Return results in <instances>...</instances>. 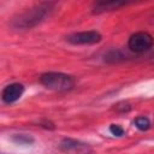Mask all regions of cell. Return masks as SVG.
I'll return each instance as SVG.
<instances>
[{
	"label": "cell",
	"mask_w": 154,
	"mask_h": 154,
	"mask_svg": "<svg viewBox=\"0 0 154 154\" xmlns=\"http://www.w3.org/2000/svg\"><path fill=\"white\" fill-rule=\"evenodd\" d=\"M55 7L57 2L52 1L35 4L29 8L18 12L14 17H12V19L10 20V25L16 30H28L35 28L46 18H48L54 12Z\"/></svg>",
	"instance_id": "cell-1"
},
{
	"label": "cell",
	"mask_w": 154,
	"mask_h": 154,
	"mask_svg": "<svg viewBox=\"0 0 154 154\" xmlns=\"http://www.w3.org/2000/svg\"><path fill=\"white\" fill-rule=\"evenodd\" d=\"M40 83L47 89L55 91H67L75 87V78L67 73L49 71L40 76Z\"/></svg>",
	"instance_id": "cell-2"
},
{
	"label": "cell",
	"mask_w": 154,
	"mask_h": 154,
	"mask_svg": "<svg viewBox=\"0 0 154 154\" xmlns=\"http://www.w3.org/2000/svg\"><path fill=\"white\" fill-rule=\"evenodd\" d=\"M154 45L153 36L147 31H137L128 40V48L135 54H142L149 51Z\"/></svg>",
	"instance_id": "cell-3"
},
{
	"label": "cell",
	"mask_w": 154,
	"mask_h": 154,
	"mask_svg": "<svg viewBox=\"0 0 154 154\" xmlns=\"http://www.w3.org/2000/svg\"><path fill=\"white\" fill-rule=\"evenodd\" d=\"M102 40V35L96 30H85L70 34L66 36V41L75 46L81 45H95Z\"/></svg>",
	"instance_id": "cell-4"
},
{
	"label": "cell",
	"mask_w": 154,
	"mask_h": 154,
	"mask_svg": "<svg viewBox=\"0 0 154 154\" xmlns=\"http://www.w3.org/2000/svg\"><path fill=\"white\" fill-rule=\"evenodd\" d=\"M24 90H25V88L22 83H11L2 89L1 100H2V102L7 103V105L13 103L20 99Z\"/></svg>",
	"instance_id": "cell-5"
},
{
	"label": "cell",
	"mask_w": 154,
	"mask_h": 154,
	"mask_svg": "<svg viewBox=\"0 0 154 154\" xmlns=\"http://www.w3.org/2000/svg\"><path fill=\"white\" fill-rule=\"evenodd\" d=\"M126 5H129V2H125V1H96L91 5V13L101 14L106 12H112Z\"/></svg>",
	"instance_id": "cell-6"
},
{
	"label": "cell",
	"mask_w": 154,
	"mask_h": 154,
	"mask_svg": "<svg viewBox=\"0 0 154 154\" xmlns=\"http://www.w3.org/2000/svg\"><path fill=\"white\" fill-rule=\"evenodd\" d=\"M60 148L66 152H77V153H88L91 150L89 144L75 138H64L60 142Z\"/></svg>",
	"instance_id": "cell-7"
},
{
	"label": "cell",
	"mask_w": 154,
	"mask_h": 154,
	"mask_svg": "<svg viewBox=\"0 0 154 154\" xmlns=\"http://www.w3.org/2000/svg\"><path fill=\"white\" fill-rule=\"evenodd\" d=\"M11 140L16 143V144H25V146H30L34 143V137L31 135H28V134H14Z\"/></svg>",
	"instance_id": "cell-8"
},
{
	"label": "cell",
	"mask_w": 154,
	"mask_h": 154,
	"mask_svg": "<svg viewBox=\"0 0 154 154\" xmlns=\"http://www.w3.org/2000/svg\"><path fill=\"white\" fill-rule=\"evenodd\" d=\"M134 124L141 131H147L150 128V120L146 116H138V117H136L135 120H134Z\"/></svg>",
	"instance_id": "cell-9"
},
{
	"label": "cell",
	"mask_w": 154,
	"mask_h": 154,
	"mask_svg": "<svg viewBox=\"0 0 154 154\" xmlns=\"http://www.w3.org/2000/svg\"><path fill=\"white\" fill-rule=\"evenodd\" d=\"M125 57L124 54L118 51V49H113V51H109L106 55H105V60L106 61H111V63H116V61H119V60H124Z\"/></svg>",
	"instance_id": "cell-10"
},
{
	"label": "cell",
	"mask_w": 154,
	"mask_h": 154,
	"mask_svg": "<svg viewBox=\"0 0 154 154\" xmlns=\"http://www.w3.org/2000/svg\"><path fill=\"white\" fill-rule=\"evenodd\" d=\"M109 132H111L113 136H116V137H122V136H124V129H123L120 125H118V124H111V125H109Z\"/></svg>",
	"instance_id": "cell-11"
},
{
	"label": "cell",
	"mask_w": 154,
	"mask_h": 154,
	"mask_svg": "<svg viewBox=\"0 0 154 154\" xmlns=\"http://www.w3.org/2000/svg\"><path fill=\"white\" fill-rule=\"evenodd\" d=\"M116 108L118 109V111H120V112H129L130 111V105L128 103V102H120V103H118L117 106H116Z\"/></svg>",
	"instance_id": "cell-12"
}]
</instances>
